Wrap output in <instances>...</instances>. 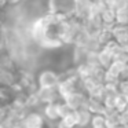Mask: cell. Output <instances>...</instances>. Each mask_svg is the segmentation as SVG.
Returning <instances> with one entry per match:
<instances>
[{
	"label": "cell",
	"instance_id": "21",
	"mask_svg": "<svg viewBox=\"0 0 128 128\" xmlns=\"http://www.w3.org/2000/svg\"><path fill=\"white\" fill-rule=\"evenodd\" d=\"M120 125L128 127V110L121 112V113H120Z\"/></svg>",
	"mask_w": 128,
	"mask_h": 128
},
{
	"label": "cell",
	"instance_id": "10",
	"mask_svg": "<svg viewBox=\"0 0 128 128\" xmlns=\"http://www.w3.org/2000/svg\"><path fill=\"white\" fill-rule=\"evenodd\" d=\"M76 117H77V128H87L88 125L91 127L94 114L87 108H81L78 110H76Z\"/></svg>",
	"mask_w": 128,
	"mask_h": 128
},
{
	"label": "cell",
	"instance_id": "13",
	"mask_svg": "<svg viewBox=\"0 0 128 128\" xmlns=\"http://www.w3.org/2000/svg\"><path fill=\"white\" fill-rule=\"evenodd\" d=\"M87 109L92 114H105L106 113V108L103 105V100L90 98V96H88V102H87Z\"/></svg>",
	"mask_w": 128,
	"mask_h": 128
},
{
	"label": "cell",
	"instance_id": "3",
	"mask_svg": "<svg viewBox=\"0 0 128 128\" xmlns=\"http://www.w3.org/2000/svg\"><path fill=\"white\" fill-rule=\"evenodd\" d=\"M64 100L73 109V110H78L81 108H87V102H88V94L84 92L83 90H77V91L72 92L64 98Z\"/></svg>",
	"mask_w": 128,
	"mask_h": 128
},
{
	"label": "cell",
	"instance_id": "22",
	"mask_svg": "<svg viewBox=\"0 0 128 128\" xmlns=\"http://www.w3.org/2000/svg\"><path fill=\"white\" fill-rule=\"evenodd\" d=\"M118 91L121 92V94L128 95V81L127 80L120 81V83H118Z\"/></svg>",
	"mask_w": 128,
	"mask_h": 128
},
{
	"label": "cell",
	"instance_id": "18",
	"mask_svg": "<svg viewBox=\"0 0 128 128\" xmlns=\"http://www.w3.org/2000/svg\"><path fill=\"white\" fill-rule=\"evenodd\" d=\"M125 65H127V62H121V61H114L113 64H112V66L109 68V69H106V70H109L110 73H113L114 76H117V77L120 78V74H121V72H122V69L125 68Z\"/></svg>",
	"mask_w": 128,
	"mask_h": 128
},
{
	"label": "cell",
	"instance_id": "4",
	"mask_svg": "<svg viewBox=\"0 0 128 128\" xmlns=\"http://www.w3.org/2000/svg\"><path fill=\"white\" fill-rule=\"evenodd\" d=\"M37 94H39L43 105L54 103V102H58V100L62 99L61 94H59V91H58V87H48V88H40L39 87Z\"/></svg>",
	"mask_w": 128,
	"mask_h": 128
},
{
	"label": "cell",
	"instance_id": "16",
	"mask_svg": "<svg viewBox=\"0 0 128 128\" xmlns=\"http://www.w3.org/2000/svg\"><path fill=\"white\" fill-rule=\"evenodd\" d=\"M116 110L120 112V113H121V112L128 110V95L121 94V92L117 95V99H116Z\"/></svg>",
	"mask_w": 128,
	"mask_h": 128
},
{
	"label": "cell",
	"instance_id": "12",
	"mask_svg": "<svg viewBox=\"0 0 128 128\" xmlns=\"http://www.w3.org/2000/svg\"><path fill=\"white\" fill-rule=\"evenodd\" d=\"M100 18H102V22H103V26H105V28L113 29V26L117 24V10L108 7V8L100 14Z\"/></svg>",
	"mask_w": 128,
	"mask_h": 128
},
{
	"label": "cell",
	"instance_id": "11",
	"mask_svg": "<svg viewBox=\"0 0 128 128\" xmlns=\"http://www.w3.org/2000/svg\"><path fill=\"white\" fill-rule=\"evenodd\" d=\"M87 55H88V50H87L86 47L72 46V59H73V65H74V66L86 64Z\"/></svg>",
	"mask_w": 128,
	"mask_h": 128
},
{
	"label": "cell",
	"instance_id": "6",
	"mask_svg": "<svg viewBox=\"0 0 128 128\" xmlns=\"http://www.w3.org/2000/svg\"><path fill=\"white\" fill-rule=\"evenodd\" d=\"M92 4H94L92 0H76L74 17L81 21L88 18L92 12Z\"/></svg>",
	"mask_w": 128,
	"mask_h": 128
},
{
	"label": "cell",
	"instance_id": "24",
	"mask_svg": "<svg viewBox=\"0 0 128 128\" xmlns=\"http://www.w3.org/2000/svg\"><path fill=\"white\" fill-rule=\"evenodd\" d=\"M24 0H7V3H8V7H14V6H20L21 3H22Z\"/></svg>",
	"mask_w": 128,
	"mask_h": 128
},
{
	"label": "cell",
	"instance_id": "8",
	"mask_svg": "<svg viewBox=\"0 0 128 128\" xmlns=\"http://www.w3.org/2000/svg\"><path fill=\"white\" fill-rule=\"evenodd\" d=\"M113 39L118 43L120 46H127L128 44V25H121L116 24L112 29Z\"/></svg>",
	"mask_w": 128,
	"mask_h": 128
},
{
	"label": "cell",
	"instance_id": "23",
	"mask_svg": "<svg viewBox=\"0 0 128 128\" xmlns=\"http://www.w3.org/2000/svg\"><path fill=\"white\" fill-rule=\"evenodd\" d=\"M124 80H128V64L125 65V68L122 69L121 74H120V81H124Z\"/></svg>",
	"mask_w": 128,
	"mask_h": 128
},
{
	"label": "cell",
	"instance_id": "9",
	"mask_svg": "<svg viewBox=\"0 0 128 128\" xmlns=\"http://www.w3.org/2000/svg\"><path fill=\"white\" fill-rule=\"evenodd\" d=\"M0 83L4 87H14L18 84V70L0 69Z\"/></svg>",
	"mask_w": 128,
	"mask_h": 128
},
{
	"label": "cell",
	"instance_id": "25",
	"mask_svg": "<svg viewBox=\"0 0 128 128\" xmlns=\"http://www.w3.org/2000/svg\"><path fill=\"white\" fill-rule=\"evenodd\" d=\"M0 128H12V127H8V125H6V124H0Z\"/></svg>",
	"mask_w": 128,
	"mask_h": 128
},
{
	"label": "cell",
	"instance_id": "5",
	"mask_svg": "<svg viewBox=\"0 0 128 128\" xmlns=\"http://www.w3.org/2000/svg\"><path fill=\"white\" fill-rule=\"evenodd\" d=\"M25 121L29 128H46V117L42 110H29L25 116Z\"/></svg>",
	"mask_w": 128,
	"mask_h": 128
},
{
	"label": "cell",
	"instance_id": "19",
	"mask_svg": "<svg viewBox=\"0 0 128 128\" xmlns=\"http://www.w3.org/2000/svg\"><path fill=\"white\" fill-rule=\"evenodd\" d=\"M108 125V120H106L105 114H94L92 117V121H91V128L95 127H105Z\"/></svg>",
	"mask_w": 128,
	"mask_h": 128
},
{
	"label": "cell",
	"instance_id": "17",
	"mask_svg": "<svg viewBox=\"0 0 128 128\" xmlns=\"http://www.w3.org/2000/svg\"><path fill=\"white\" fill-rule=\"evenodd\" d=\"M58 112H59V117H61V118L68 117V116H70V114L74 113V110H73V109L70 108V106L68 105L64 99H61L58 102Z\"/></svg>",
	"mask_w": 128,
	"mask_h": 128
},
{
	"label": "cell",
	"instance_id": "7",
	"mask_svg": "<svg viewBox=\"0 0 128 128\" xmlns=\"http://www.w3.org/2000/svg\"><path fill=\"white\" fill-rule=\"evenodd\" d=\"M58 102L47 103V105H43V108H42V113L44 114L46 120L50 121V122H54V124H56V122L61 120L59 112H58Z\"/></svg>",
	"mask_w": 128,
	"mask_h": 128
},
{
	"label": "cell",
	"instance_id": "1",
	"mask_svg": "<svg viewBox=\"0 0 128 128\" xmlns=\"http://www.w3.org/2000/svg\"><path fill=\"white\" fill-rule=\"evenodd\" d=\"M37 86L40 88H48V87H58L61 81V73L52 68H42L36 74Z\"/></svg>",
	"mask_w": 128,
	"mask_h": 128
},
{
	"label": "cell",
	"instance_id": "14",
	"mask_svg": "<svg viewBox=\"0 0 128 128\" xmlns=\"http://www.w3.org/2000/svg\"><path fill=\"white\" fill-rule=\"evenodd\" d=\"M55 127L56 128H77V117H76V110H74V113H73V114L61 118L55 124Z\"/></svg>",
	"mask_w": 128,
	"mask_h": 128
},
{
	"label": "cell",
	"instance_id": "20",
	"mask_svg": "<svg viewBox=\"0 0 128 128\" xmlns=\"http://www.w3.org/2000/svg\"><path fill=\"white\" fill-rule=\"evenodd\" d=\"M106 4H108V7H110V8H114L118 11L121 7H124V4L127 3L128 0H103Z\"/></svg>",
	"mask_w": 128,
	"mask_h": 128
},
{
	"label": "cell",
	"instance_id": "15",
	"mask_svg": "<svg viewBox=\"0 0 128 128\" xmlns=\"http://www.w3.org/2000/svg\"><path fill=\"white\" fill-rule=\"evenodd\" d=\"M99 62H100V66L103 69H109L112 66V64L114 62V58L110 52H108L106 50H100L99 51Z\"/></svg>",
	"mask_w": 128,
	"mask_h": 128
},
{
	"label": "cell",
	"instance_id": "2",
	"mask_svg": "<svg viewBox=\"0 0 128 128\" xmlns=\"http://www.w3.org/2000/svg\"><path fill=\"white\" fill-rule=\"evenodd\" d=\"M76 0H48V11L70 18L74 15Z\"/></svg>",
	"mask_w": 128,
	"mask_h": 128
}]
</instances>
